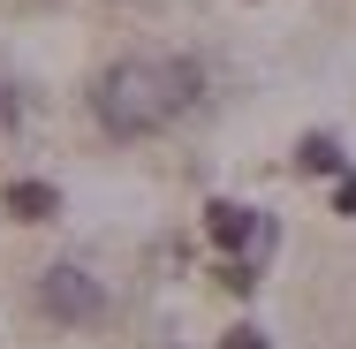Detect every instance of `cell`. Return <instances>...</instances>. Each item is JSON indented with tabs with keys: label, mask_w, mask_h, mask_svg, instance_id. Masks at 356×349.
<instances>
[{
	"label": "cell",
	"mask_w": 356,
	"mask_h": 349,
	"mask_svg": "<svg viewBox=\"0 0 356 349\" xmlns=\"http://www.w3.org/2000/svg\"><path fill=\"white\" fill-rule=\"evenodd\" d=\"M91 114H99V130H114V137H152V130L175 114L159 61H114V69L91 84Z\"/></svg>",
	"instance_id": "obj_1"
},
{
	"label": "cell",
	"mask_w": 356,
	"mask_h": 349,
	"mask_svg": "<svg viewBox=\"0 0 356 349\" xmlns=\"http://www.w3.org/2000/svg\"><path fill=\"white\" fill-rule=\"evenodd\" d=\"M205 235H213L220 251H227V266H266V251H273V220L258 205H235V198H213L205 205Z\"/></svg>",
	"instance_id": "obj_2"
},
{
	"label": "cell",
	"mask_w": 356,
	"mask_h": 349,
	"mask_svg": "<svg viewBox=\"0 0 356 349\" xmlns=\"http://www.w3.org/2000/svg\"><path fill=\"white\" fill-rule=\"evenodd\" d=\"M38 304L54 319H69V327H91L106 311V288H99V274H83V266H46L38 274Z\"/></svg>",
	"instance_id": "obj_3"
},
{
	"label": "cell",
	"mask_w": 356,
	"mask_h": 349,
	"mask_svg": "<svg viewBox=\"0 0 356 349\" xmlns=\"http://www.w3.org/2000/svg\"><path fill=\"white\" fill-rule=\"evenodd\" d=\"M0 212H8V220H54L61 198H54V183H8V190H0Z\"/></svg>",
	"instance_id": "obj_4"
},
{
	"label": "cell",
	"mask_w": 356,
	"mask_h": 349,
	"mask_svg": "<svg viewBox=\"0 0 356 349\" xmlns=\"http://www.w3.org/2000/svg\"><path fill=\"white\" fill-rule=\"evenodd\" d=\"M296 167H303V175H341V144L318 130V137H303V144H296Z\"/></svg>",
	"instance_id": "obj_5"
},
{
	"label": "cell",
	"mask_w": 356,
	"mask_h": 349,
	"mask_svg": "<svg viewBox=\"0 0 356 349\" xmlns=\"http://www.w3.org/2000/svg\"><path fill=\"white\" fill-rule=\"evenodd\" d=\"M159 76H167L175 114H190V107H197V61H159Z\"/></svg>",
	"instance_id": "obj_6"
},
{
	"label": "cell",
	"mask_w": 356,
	"mask_h": 349,
	"mask_svg": "<svg viewBox=\"0 0 356 349\" xmlns=\"http://www.w3.org/2000/svg\"><path fill=\"white\" fill-rule=\"evenodd\" d=\"M334 212H341V220H356V175H341V190H334Z\"/></svg>",
	"instance_id": "obj_7"
},
{
	"label": "cell",
	"mask_w": 356,
	"mask_h": 349,
	"mask_svg": "<svg viewBox=\"0 0 356 349\" xmlns=\"http://www.w3.org/2000/svg\"><path fill=\"white\" fill-rule=\"evenodd\" d=\"M220 349H266V334H258V327H235V334H227Z\"/></svg>",
	"instance_id": "obj_8"
},
{
	"label": "cell",
	"mask_w": 356,
	"mask_h": 349,
	"mask_svg": "<svg viewBox=\"0 0 356 349\" xmlns=\"http://www.w3.org/2000/svg\"><path fill=\"white\" fill-rule=\"evenodd\" d=\"M0 130H15V91L0 84Z\"/></svg>",
	"instance_id": "obj_9"
}]
</instances>
